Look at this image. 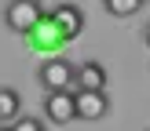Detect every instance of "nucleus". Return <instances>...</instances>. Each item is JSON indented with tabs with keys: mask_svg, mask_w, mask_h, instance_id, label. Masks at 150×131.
I'll use <instances>...</instances> for the list:
<instances>
[{
	"mask_svg": "<svg viewBox=\"0 0 150 131\" xmlns=\"http://www.w3.org/2000/svg\"><path fill=\"white\" fill-rule=\"evenodd\" d=\"M146 0H103V11L114 15V18H132V15L143 11Z\"/></svg>",
	"mask_w": 150,
	"mask_h": 131,
	"instance_id": "nucleus-8",
	"label": "nucleus"
},
{
	"mask_svg": "<svg viewBox=\"0 0 150 131\" xmlns=\"http://www.w3.org/2000/svg\"><path fill=\"white\" fill-rule=\"evenodd\" d=\"M110 113V95L106 91H77V120H103Z\"/></svg>",
	"mask_w": 150,
	"mask_h": 131,
	"instance_id": "nucleus-5",
	"label": "nucleus"
},
{
	"mask_svg": "<svg viewBox=\"0 0 150 131\" xmlns=\"http://www.w3.org/2000/svg\"><path fill=\"white\" fill-rule=\"evenodd\" d=\"M48 22L55 26V33L62 36V40H77L81 33H84V11H81V4H59L55 11H48Z\"/></svg>",
	"mask_w": 150,
	"mask_h": 131,
	"instance_id": "nucleus-3",
	"label": "nucleus"
},
{
	"mask_svg": "<svg viewBox=\"0 0 150 131\" xmlns=\"http://www.w3.org/2000/svg\"><path fill=\"white\" fill-rule=\"evenodd\" d=\"M0 131H11V128H4V124H0Z\"/></svg>",
	"mask_w": 150,
	"mask_h": 131,
	"instance_id": "nucleus-12",
	"label": "nucleus"
},
{
	"mask_svg": "<svg viewBox=\"0 0 150 131\" xmlns=\"http://www.w3.org/2000/svg\"><path fill=\"white\" fill-rule=\"evenodd\" d=\"M37 84L44 87V95L51 91H77V66L62 55H51L37 66Z\"/></svg>",
	"mask_w": 150,
	"mask_h": 131,
	"instance_id": "nucleus-2",
	"label": "nucleus"
},
{
	"mask_svg": "<svg viewBox=\"0 0 150 131\" xmlns=\"http://www.w3.org/2000/svg\"><path fill=\"white\" fill-rule=\"evenodd\" d=\"M48 22L40 0H7L4 4V29L15 36H33Z\"/></svg>",
	"mask_w": 150,
	"mask_h": 131,
	"instance_id": "nucleus-1",
	"label": "nucleus"
},
{
	"mask_svg": "<svg viewBox=\"0 0 150 131\" xmlns=\"http://www.w3.org/2000/svg\"><path fill=\"white\" fill-rule=\"evenodd\" d=\"M106 80H110L106 66L95 62V58L77 66V91H106Z\"/></svg>",
	"mask_w": 150,
	"mask_h": 131,
	"instance_id": "nucleus-6",
	"label": "nucleus"
},
{
	"mask_svg": "<svg viewBox=\"0 0 150 131\" xmlns=\"http://www.w3.org/2000/svg\"><path fill=\"white\" fill-rule=\"evenodd\" d=\"M143 40H146V47H150V26H146V33H143Z\"/></svg>",
	"mask_w": 150,
	"mask_h": 131,
	"instance_id": "nucleus-10",
	"label": "nucleus"
},
{
	"mask_svg": "<svg viewBox=\"0 0 150 131\" xmlns=\"http://www.w3.org/2000/svg\"><path fill=\"white\" fill-rule=\"evenodd\" d=\"M59 4H77V0H59Z\"/></svg>",
	"mask_w": 150,
	"mask_h": 131,
	"instance_id": "nucleus-11",
	"label": "nucleus"
},
{
	"mask_svg": "<svg viewBox=\"0 0 150 131\" xmlns=\"http://www.w3.org/2000/svg\"><path fill=\"white\" fill-rule=\"evenodd\" d=\"M11 131H44V120H40V116H29V113H22L18 120L11 124Z\"/></svg>",
	"mask_w": 150,
	"mask_h": 131,
	"instance_id": "nucleus-9",
	"label": "nucleus"
},
{
	"mask_svg": "<svg viewBox=\"0 0 150 131\" xmlns=\"http://www.w3.org/2000/svg\"><path fill=\"white\" fill-rule=\"evenodd\" d=\"M44 120L51 124H73L77 120V91H51L44 95Z\"/></svg>",
	"mask_w": 150,
	"mask_h": 131,
	"instance_id": "nucleus-4",
	"label": "nucleus"
},
{
	"mask_svg": "<svg viewBox=\"0 0 150 131\" xmlns=\"http://www.w3.org/2000/svg\"><path fill=\"white\" fill-rule=\"evenodd\" d=\"M18 116H22V95L15 87H0V124L11 128Z\"/></svg>",
	"mask_w": 150,
	"mask_h": 131,
	"instance_id": "nucleus-7",
	"label": "nucleus"
},
{
	"mask_svg": "<svg viewBox=\"0 0 150 131\" xmlns=\"http://www.w3.org/2000/svg\"><path fill=\"white\" fill-rule=\"evenodd\" d=\"M146 131H150V128H146Z\"/></svg>",
	"mask_w": 150,
	"mask_h": 131,
	"instance_id": "nucleus-13",
	"label": "nucleus"
}]
</instances>
